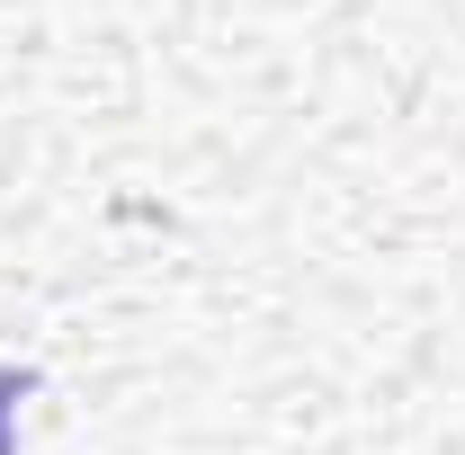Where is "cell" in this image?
Instances as JSON below:
<instances>
[{"label":"cell","mask_w":465,"mask_h":455,"mask_svg":"<svg viewBox=\"0 0 465 455\" xmlns=\"http://www.w3.org/2000/svg\"><path fill=\"white\" fill-rule=\"evenodd\" d=\"M27 393H36V375H27V366H0V455H9V411Z\"/></svg>","instance_id":"1"}]
</instances>
